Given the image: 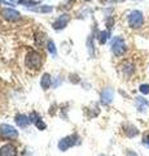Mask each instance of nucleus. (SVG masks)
<instances>
[{
	"mask_svg": "<svg viewBox=\"0 0 149 156\" xmlns=\"http://www.w3.org/2000/svg\"><path fill=\"white\" fill-rule=\"evenodd\" d=\"M127 21H128L130 27L139 29V27H141L143 23H144V14L141 11H132L128 14Z\"/></svg>",
	"mask_w": 149,
	"mask_h": 156,
	"instance_id": "nucleus-1",
	"label": "nucleus"
},
{
	"mask_svg": "<svg viewBox=\"0 0 149 156\" xmlns=\"http://www.w3.org/2000/svg\"><path fill=\"white\" fill-rule=\"evenodd\" d=\"M112 51L115 56H122L126 52V43H124V39L121 37H114L112 41Z\"/></svg>",
	"mask_w": 149,
	"mask_h": 156,
	"instance_id": "nucleus-2",
	"label": "nucleus"
},
{
	"mask_svg": "<svg viewBox=\"0 0 149 156\" xmlns=\"http://www.w3.org/2000/svg\"><path fill=\"white\" fill-rule=\"evenodd\" d=\"M40 62H42V56L38 52L31 51V52L27 53V56H26V65L29 68L35 69V68H38L40 65Z\"/></svg>",
	"mask_w": 149,
	"mask_h": 156,
	"instance_id": "nucleus-3",
	"label": "nucleus"
},
{
	"mask_svg": "<svg viewBox=\"0 0 149 156\" xmlns=\"http://www.w3.org/2000/svg\"><path fill=\"white\" fill-rule=\"evenodd\" d=\"M76 140H78V136H76L75 134L69 135V136H65V138H62L60 142H59V148L61 151H66L68 148L73 147V146L76 143Z\"/></svg>",
	"mask_w": 149,
	"mask_h": 156,
	"instance_id": "nucleus-4",
	"label": "nucleus"
},
{
	"mask_svg": "<svg viewBox=\"0 0 149 156\" xmlns=\"http://www.w3.org/2000/svg\"><path fill=\"white\" fill-rule=\"evenodd\" d=\"M0 135H3L4 138H17L18 133L13 126L3 124V125H0Z\"/></svg>",
	"mask_w": 149,
	"mask_h": 156,
	"instance_id": "nucleus-5",
	"label": "nucleus"
},
{
	"mask_svg": "<svg viewBox=\"0 0 149 156\" xmlns=\"http://www.w3.org/2000/svg\"><path fill=\"white\" fill-rule=\"evenodd\" d=\"M2 16L5 20H8V21H17L21 14H20V12L14 11V9H3Z\"/></svg>",
	"mask_w": 149,
	"mask_h": 156,
	"instance_id": "nucleus-6",
	"label": "nucleus"
},
{
	"mask_svg": "<svg viewBox=\"0 0 149 156\" xmlns=\"http://www.w3.org/2000/svg\"><path fill=\"white\" fill-rule=\"evenodd\" d=\"M69 20H70V17L68 16V14H62V16H60L56 20V22L53 23V27L56 29V30H61V29H64L65 26H68Z\"/></svg>",
	"mask_w": 149,
	"mask_h": 156,
	"instance_id": "nucleus-7",
	"label": "nucleus"
},
{
	"mask_svg": "<svg viewBox=\"0 0 149 156\" xmlns=\"http://www.w3.org/2000/svg\"><path fill=\"white\" fill-rule=\"evenodd\" d=\"M0 156H17V148L13 144H5L0 148Z\"/></svg>",
	"mask_w": 149,
	"mask_h": 156,
	"instance_id": "nucleus-8",
	"label": "nucleus"
},
{
	"mask_svg": "<svg viewBox=\"0 0 149 156\" xmlns=\"http://www.w3.org/2000/svg\"><path fill=\"white\" fill-rule=\"evenodd\" d=\"M135 105H136V109L139 112H145L149 108V103L147 99H144L141 96H137L135 98Z\"/></svg>",
	"mask_w": 149,
	"mask_h": 156,
	"instance_id": "nucleus-9",
	"label": "nucleus"
},
{
	"mask_svg": "<svg viewBox=\"0 0 149 156\" xmlns=\"http://www.w3.org/2000/svg\"><path fill=\"white\" fill-rule=\"evenodd\" d=\"M113 90L112 89H104L101 92V101L104 104H109L113 100Z\"/></svg>",
	"mask_w": 149,
	"mask_h": 156,
	"instance_id": "nucleus-10",
	"label": "nucleus"
},
{
	"mask_svg": "<svg viewBox=\"0 0 149 156\" xmlns=\"http://www.w3.org/2000/svg\"><path fill=\"white\" fill-rule=\"evenodd\" d=\"M30 121H31L30 117H27L25 115H18L16 117V122L18 126H21V128H26V126L30 124Z\"/></svg>",
	"mask_w": 149,
	"mask_h": 156,
	"instance_id": "nucleus-11",
	"label": "nucleus"
},
{
	"mask_svg": "<svg viewBox=\"0 0 149 156\" xmlns=\"http://www.w3.org/2000/svg\"><path fill=\"white\" fill-rule=\"evenodd\" d=\"M40 86L44 90L49 89V86H51V76L49 74H47V73H46V74H43L42 80H40Z\"/></svg>",
	"mask_w": 149,
	"mask_h": 156,
	"instance_id": "nucleus-12",
	"label": "nucleus"
},
{
	"mask_svg": "<svg viewBox=\"0 0 149 156\" xmlns=\"http://www.w3.org/2000/svg\"><path fill=\"white\" fill-rule=\"evenodd\" d=\"M127 130H124V133H126L127 136H130V138H132V136H136L139 134V130L135 128V126L132 125H127Z\"/></svg>",
	"mask_w": 149,
	"mask_h": 156,
	"instance_id": "nucleus-13",
	"label": "nucleus"
},
{
	"mask_svg": "<svg viewBox=\"0 0 149 156\" xmlns=\"http://www.w3.org/2000/svg\"><path fill=\"white\" fill-rule=\"evenodd\" d=\"M122 70L123 73H126V74H132L134 73V64H131V62H124L123 66H122Z\"/></svg>",
	"mask_w": 149,
	"mask_h": 156,
	"instance_id": "nucleus-14",
	"label": "nucleus"
},
{
	"mask_svg": "<svg viewBox=\"0 0 149 156\" xmlns=\"http://www.w3.org/2000/svg\"><path fill=\"white\" fill-rule=\"evenodd\" d=\"M108 38H109V31H101L99 35V41L101 44H104V43L108 41Z\"/></svg>",
	"mask_w": 149,
	"mask_h": 156,
	"instance_id": "nucleus-15",
	"label": "nucleus"
},
{
	"mask_svg": "<svg viewBox=\"0 0 149 156\" xmlns=\"http://www.w3.org/2000/svg\"><path fill=\"white\" fill-rule=\"evenodd\" d=\"M47 48H48V52H49L52 56H56V47H55L53 42H52V41L48 42V47Z\"/></svg>",
	"mask_w": 149,
	"mask_h": 156,
	"instance_id": "nucleus-16",
	"label": "nucleus"
},
{
	"mask_svg": "<svg viewBox=\"0 0 149 156\" xmlns=\"http://www.w3.org/2000/svg\"><path fill=\"white\" fill-rule=\"evenodd\" d=\"M139 90H140V92L143 95H148L149 94V85L143 83V85H140V87H139Z\"/></svg>",
	"mask_w": 149,
	"mask_h": 156,
	"instance_id": "nucleus-17",
	"label": "nucleus"
},
{
	"mask_svg": "<svg viewBox=\"0 0 149 156\" xmlns=\"http://www.w3.org/2000/svg\"><path fill=\"white\" fill-rule=\"evenodd\" d=\"M32 11L35 12H51L52 11V7H38V8H32Z\"/></svg>",
	"mask_w": 149,
	"mask_h": 156,
	"instance_id": "nucleus-18",
	"label": "nucleus"
},
{
	"mask_svg": "<svg viewBox=\"0 0 149 156\" xmlns=\"http://www.w3.org/2000/svg\"><path fill=\"white\" fill-rule=\"evenodd\" d=\"M20 4H26V7L30 5H38V2H34V0H20Z\"/></svg>",
	"mask_w": 149,
	"mask_h": 156,
	"instance_id": "nucleus-19",
	"label": "nucleus"
},
{
	"mask_svg": "<svg viewBox=\"0 0 149 156\" xmlns=\"http://www.w3.org/2000/svg\"><path fill=\"white\" fill-rule=\"evenodd\" d=\"M35 125H36V128H39V129H46V124L43 122V121L40 120V119H38L36 121H35Z\"/></svg>",
	"mask_w": 149,
	"mask_h": 156,
	"instance_id": "nucleus-20",
	"label": "nucleus"
},
{
	"mask_svg": "<svg viewBox=\"0 0 149 156\" xmlns=\"http://www.w3.org/2000/svg\"><path fill=\"white\" fill-rule=\"evenodd\" d=\"M143 143L147 146V147L149 148V134H147V135H144V138H143Z\"/></svg>",
	"mask_w": 149,
	"mask_h": 156,
	"instance_id": "nucleus-21",
	"label": "nucleus"
},
{
	"mask_svg": "<svg viewBox=\"0 0 149 156\" xmlns=\"http://www.w3.org/2000/svg\"><path fill=\"white\" fill-rule=\"evenodd\" d=\"M127 156H137L136 152H134V151H128L127 152Z\"/></svg>",
	"mask_w": 149,
	"mask_h": 156,
	"instance_id": "nucleus-22",
	"label": "nucleus"
},
{
	"mask_svg": "<svg viewBox=\"0 0 149 156\" xmlns=\"http://www.w3.org/2000/svg\"><path fill=\"white\" fill-rule=\"evenodd\" d=\"M100 156H104V155H100Z\"/></svg>",
	"mask_w": 149,
	"mask_h": 156,
	"instance_id": "nucleus-23",
	"label": "nucleus"
}]
</instances>
